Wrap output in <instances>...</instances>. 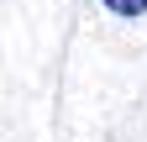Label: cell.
<instances>
[{"mask_svg":"<svg viewBox=\"0 0 147 142\" xmlns=\"http://www.w3.org/2000/svg\"><path fill=\"white\" fill-rule=\"evenodd\" d=\"M105 11H116V16H147V0H105Z\"/></svg>","mask_w":147,"mask_h":142,"instance_id":"6da1fadb","label":"cell"}]
</instances>
